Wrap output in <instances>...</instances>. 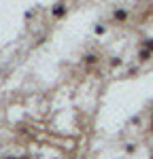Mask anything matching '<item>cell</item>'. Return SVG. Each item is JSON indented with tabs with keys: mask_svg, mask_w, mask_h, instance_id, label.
<instances>
[{
	"mask_svg": "<svg viewBox=\"0 0 153 159\" xmlns=\"http://www.w3.org/2000/svg\"><path fill=\"white\" fill-rule=\"evenodd\" d=\"M94 61H96V55H87L85 57V64H94Z\"/></svg>",
	"mask_w": 153,
	"mask_h": 159,
	"instance_id": "cell-5",
	"label": "cell"
},
{
	"mask_svg": "<svg viewBox=\"0 0 153 159\" xmlns=\"http://www.w3.org/2000/svg\"><path fill=\"white\" fill-rule=\"evenodd\" d=\"M9 159H15V157H9Z\"/></svg>",
	"mask_w": 153,
	"mask_h": 159,
	"instance_id": "cell-10",
	"label": "cell"
},
{
	"mask_svg": "<svg viewBox=\"0 0 153 159\" xmlns=\"http://www.w3.org/2000/svg\"><path fill=\"white\" fill-rule=\"evenodd\" d=\"M151 159H153V155H151Z\"/></svg>",
	"mask_w": 153,
	"mask_h": 159,
	"instance_id": "cell-11",
	"label": "cell"
},
{
	"mask_svg": "<svg viewBox=\"0 0 153 159\" xmlns=\"http://www.w3.org/2000/svg\"><path fill=\"white\" fill-rule=\"evenodd\" d=\"M119 64H121V60H119V57H115V60H111V66H119Z\"/></svg>",
	"mask_w": 153,
	"mask_h": 159,
	"instance_id": "cell-8",
	"label": "cell"
},
{
	"mask_svg": "<svg viewBox=\"0 0 153 159\" xmlns=\"http://www.w3.org/2000/svg\"><path fill=\"white\" fill-rule=\"evenodd\" d=\"M151 55H153V51H149V49H145V47H142L140 53H138V60L140 61H149V60H151Z\"/></svg>",
	"mask_w": 153,
	"mask_h": 159,
	"instance_id": "cell-3",
	"label": "cell"
},
{
	"mask_svg": "<svg viewBox=\"0 0 153 159\" xmlns=\"http://www.w3.org/2000/svg\"><path fill=\"white\" fill-rule=\"evenodd\" d=\"M126 151H128V153H134V151H136V144H128Z\"/></svg>",
	"mask_w": 153,
	"mask_h": 159,
	"instance_id": "cell-6",
	"label": "cell"
},
{
	"mask_svg": "<svg viewBox=\"0 0 153 159\" xmlns=\"http://www.w3.org/2000/svg\"><path fill=\"white\" fill-rule=\"evenodd\" d=\"M151 132H153V115H151Z\"/></svg>",
	"mask_w": 153,
	"mask_h": 159,
	"instance_id": "cell-9",
	"label": "cell"
},
{
	"mask_svg": "<svg viewBox=\"0 0 153 159\" xmlns=\"http://www.w3.org/2000/svg\"><path fill=\"white\" fill-rule=\"evenodd\" d=\"M64 15H66V7H64L62 2H60V4H55V9H53V17H58V19H60V17H64Z\"/></svg>",
	"mask_w": 153,
	"mask_h": 159,
	"instance_id": "cell-1",
	"label": "cell"
},
{
	"mask_svg": "<svg viewBox=\"0 0 153 159\" xmlns=\"http://www.w3.org/2000/svg\"><path fill=\"white\" fill-rule=\"evenodd\" d=\"M142 47H145V49H149V51H153V38H147V40L142 43Z\"/></svg>",
	"mask_w": 153,
	"mask_h": 159,
	"instance_id": "cell-4",
	"label": "cell"
},
{
	"mask_svg": "<svg viewBox=\"0 0 153 159\" xmlns=\"http://www.w3.org/2000/svg\"><path fill=\"white\" fill-rule=\"evenodd\" d=\"M96 34H104V25H96Z\"/></svg>",
	"mask_w": 153,
	"mask_h": 159,
	"instance_id": "cell-7",
	"label": "cell"
},
{
	"mask_svg": "<svg viewBox=\"0 0 153 159\" xmlns=\"http://www.w3.org/2000/svg\"><path fill=\"white\" fill-rule=\"evenodd\" d=\"M113 17L117 19V21H126V19H128V11H126V9H117V11L113 13Z\"/></svg>",
	"mask_w": 153,
	"mask_h": 159,
	"instance_id": "cell-2",
	"label": "cell"
}]
</instances>
